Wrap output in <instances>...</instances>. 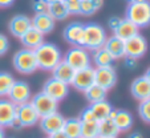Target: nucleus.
Wrapping results in <instances>:
<instances>
[{
	"label": "nucleus",
	"instance_id": "12",
	"mask_svg": "<svg viewBox=\"0 0 150 138\" xmlns=\"http://www.w3.org/2000/svg\"><path fill=\"white\" fill-rule=\"evenodd\" d=\"M71 85L80 92H85L86 89H89L92 85H94V68L89 65L84 69L76 71Z\"/></svg>",
	"mask_w": 150,
	"mask_h": 138
},
{
	"label": "nucleus",
	"instance_id": "46",
	"mask_svg": "<svg viewBox=\"0 0 150 138\" xmlns=\"http://www.w3.org/2000/svg\"><path fill=\"white\" fill-rule=\"evenodd\" d=\"M42 1L47 4H52V3H56V1H60V0H42Z\"/></svg>",
	"mask_w": 150,
	"mask_h": 138
},
{
	"label": "nucleus",
	"instance_id": "30",
	"mask_svg": "<svg viewBox=\"0 0 150 138\" xmlns=\"http://www.w3.org/2000/svg\"><path fill=\"white\" fill-rule=\"evenodd\" d=\"M15 79L9 72H0V97L8 96Z\"/></svg>",
	"mask_w": 150,
	"mask_h": 138
},
{
	"label": "nucleus",
	"instance_id": "22",
	"mask_svg": "<svg viewBox=\"0 0 150 138\" xmlns=\"http://www.w3.org/2000/svg\"><path fill=\"white\" fill-rule=\"evenodd\" d=\"M113 122L114 125L117 126V129L121 132H127V130L130 129L133 126V116H132L130 112H127L125 109H116V114L113 117Z\"/></svg>",
	"mask_w": 150,
	"mask_h": 138
},
{
	"label": "nucleus",
	"instance_id": "40",
	"mask_svg": "<svg viewBox=\"0 0 150 138\" xmlns=\"http://www.w3.org/2000/svg\"><path fill=\"white\" fill-rule=\"evenodd\" d=\"M48 138H69V137L62 132V130H60V132H56V133H53V134H51Z\"/></svg>",
	"mask_w": 150,
	"mask_h": 138
},
{
	"label": "nucleus",
	"instance_id": "47",
	"mask_svg": "<svg viewBox=\"0 0 150 138\" xmlns=\"http://www.w3.org/2000/svg\"><path fill=\"white\" fill-rule=\"evenodd\" d=\"M11 138H12V137H11Z\"/></svg>",
	"mask_w": 150,
	"mask_h": 138
},
{
	"label": "nucleus",
	"instance_id": "37",
	"mask_svg": "<svg viewBox=\"0 0 150 138\" xmlns=\"http://www.w3.org/2000/svg\"><path fill=\"white\" fill-rule=\"evenodd\" d=\"M48 4L44 3L42 0H33V11L36 13H41V12H47Z\"/></svg>",
	"mask_w": 150,
	"mask_h": 138
},
{
	"label": "nucleus",
	"instance_id": "45",
	"mask_svg": "<svg viewBox=\"0 0 150 138\" xmlns=\"http://www.w3.org/2000/svg\"><path fill=\"white\" fill-rule=\"evenodd\" d=\"M127 4H132V3H139V1H145V0H126Z\"/></svg>",
	"mask_w": 150,
	"mask_h": 138
},
{
	"label": "nucleus",
	"instance_id": "43",
	"mask_svg": "<svg viewBox=\"0 0 150 138\" xmlns=\"http://www.w3.org/2000/svg\"><path fill=\"white\" fill-rule=\"evenodd\" d=\"M144 77H145V79L147 80V81L150 82V67H149V68H147V69H146V72H145Z\"/></svg>",
	"mask_w": 150,
	"mask_h": 138
},
{
	"label": "nucleus",
	"instance_id": "13",
	"mask_svg": "<svg viewBox=\"0 0 150 138\" xmlns=\"http://www.w3.org/2000/svg\"><path fill=\"white\" fill-rule=\"evenodd\" d=\"M64 121H65V117L62 116V114H60L59 112H54L52 114L41 117L39 120V125H40V129L45 133V134H48V137H49L53 133L62 130Z\"/></svg>",
	"mask_w": 150,
	"mask_h": 138
},
{
	"label": "nucleus",
	"instance_id": "18",
	"mask_svg": "<svg viewBox=\"0 0 150 138\" xmlns=\"http://www.w3.org/2000/svg\"><path fill=\"white\" fill-rule=\"evenodd\" d=\"M31 27H32V21L27 15H16V16H13L11 19L8 28H9V32L15 37L20 39Z\"/></svg>",
	"mask_w": 150,
	"mask_h": 138
},
{
	"label": "nucleus",
	"instance_id": "1",
	"mask_svg": "<svg viewBox=\"0 0 150 138\" xmlns=\"http://www.w3.org/2000/svg\"><path fill=\"white\" fill-rule=\"evenodd\" d=\"M37 67L41 71H53V68L62 60V53L60 48L53 42L44 41L40 47L35 49Z\"/></svg>",
	"mask_w": 150,
	"mask_h": 138
},
{
	"label": "nucleus",
	"instance_id": "34",
	"mask_svg": "<svg viewBox=\"0 0 150 138\" xmlns=\"http://www.w3.org/2000/svg\"><path fill=\"white\" fill-rule=\"evenodd\" d=\"M79 120L81 122H89V121H96V118H94V114L93 112H92V109L89 106L84 108V109L81 110V113H80L79 116Z\"/></svg>",
	"mask_w": 150,
	"mask_h": 138
},
{
	"label": "nucleus",
	"instance_id": "14",
	"mask_svg": "<svg viewBox=\"0 0 150 138\" xmlns=\"http://www.w3.org/2000/svg\"><path fill=\"white\" fill-rule=\"evenodd\" d=\"M84 25L82 23L73 21L64 28L62 36L69 44L73 47H82V39H84Z\"/></svg>",
	"mask_w": 150,
	"mask_h": 138
},
{
	"label": "nucleus",
	"instance_id": "3",
	"mask_svg": "<svg viewBox=\"0 0 150 138\" xmlns=\"http://www.w3.org/2000/svg\"><path fill=\"white\" fill-rule=\"evenodd\" d=\"M125 19L132 21L137 28H146L150 25V1H139V3L127 4Z\"/></svg>",
	"mask_w": 150,
	"mask_h": 138
},
{
	"label": "nucleus",
	"instance_id": "21",
	"mask_svg": "<svg viewBox=\"0 0 150 138\" xmlns=\"http://www.w3.org/2000/svg\"><path fill=\"white\" fill-rule=\"evenodd\" d=\"M104 48L112 54L114 60H120L125 57V41L114 35L106 39Z\"/></svg>",
	"mask_w": 150,
	"mask_h": 138
},
{
	"label": "nucleus",
	"instance_id": "27",
	"mask_svg": "<svg viewBox=\"0 0 150 138\" xmlns=\"http://www.w3.org/2000/svg\"><path fill=\"white\" fill-rule=\"evenodd\" d=\"M89 108H91L92 112H93L96 121H102V120H106V118H108V116L110 114V112L113 110L112 105L109 104L106 100H104V101H98V102H94V104H91V106H89Z\"/></svg>",
	"mask_w": 150,
	"mask_h": 138
},
{
	"label": "nucleus",
	"instance_id": "2",
	"mask_svg": "<svg viewBox=\"0 0 150 138\" xmlns=\"http://www.w3.org/2000/svg\"><path fill=\"white\" fill-rule=\"evenodd\" d=\"M106 32L105 28L97 23H88L84 25V39H82V47L86 51H96L104 47L106 41Z\"/></svg>",
	"mask_w": 150,
	"mask_h": 138
},
{
	"label": "nucleus",
	"instance_id": "29",
	"mask_svg": "<svg viewBox=\"0 0 150 138\" xmlns=\"http://www.w3.org/2000/svg\"><path fill=\"white\" fill-rule=\"evenodd\" d=\"M92 60L96 64V68L98 67H108V65H112L114 61V59L112 57V54L109 53L106 49L102 47L100 49H96L93 51V54H92Z\"/></svg>",
	"mask_w": 150,
	"mask_h": 138
},
{
	"label": "nucleus",
	"instance_id": "6",
	"mask_svg": "<svg viewBox=\"0 0 150 138\" xmlns=\"http://www.w3.org/2000/svg\"><path fill=\"white\" fill-rule=\"evenodd\" d=\"M29 102H31L32 106L35 108V110L37 112L40 118L57 112V105H59V102L54 101L53 98H51V97L47 96V94L42 93V92L32 96V98Z\"/></svg>",
	"mask_w": 150,
	"mask_h": 138
},
{
	"label": "nucleus",
	"instance_id": "7",
	"mask_svg": "<svg viewBox=\"0 0 150 138\" xmlns=\"http://www.w3.org/2000/svg\"><path fill=\"white\" fill-rule=\"evenodd\" d=\"M94 84L104 88L105 90H110L117 84V72L113 65L98 67L94 69Z\"/></svg>",
	"mask_w": 150,
	"mask_h": 138
},
{
	"label": "nucleus",
	"instance_id": "23",
	"mask_svg": "<svg viewBox=\"0 0 150 138\" xmlns=\"http://www.w3.org/2000/svg\"><path fill=\"white\" fill-rule=\"evenodd\" d=\"M138 31L139 29L137 28L132 21H129L127 19H122L121 23H120V25L117 27L113 32H114V36L120 37V39L124 40V41H126V40H129L130 37L138 35L139 33Z\"/></svg>",
	"mask_w": 150,
	"mask_h": 138
},
{
	"label": "nucleus",
	"instance_id": "5",
	"mask_svg": "<svg viewBox=\"0 0 150 138\" xmlns=\"http://www.w3.org/2000/svg\"><path fill=\"white\" fill-rule=\"evenodd\" d=\"M62 60L65 62H68L74 71L84 69V68L91 65L89 52L86 51L84 47H73V48L68 49L67 53L62 56Z\"/></svg>",
	"mask_w": 150,
	"mask_h": 138
},
{
	"label": "nucleus",
	"instance_id": "24",
	"mask_svg": "<svg viewBox=\"0 0 150 138\" xmlns=\"http://www.w3.org/2000/svg\"><path fill=\"white\" fill-rule=\"evenodd\" d=\"M120 130L114 125L113 120H102L98 121V138H117Z\"/></svg>",
	"mask_w": 150,
	"mask_h": 138
},
{
	"label": "nucleus",
	"instance_id": "31",
	"mask_svg": "<svg viewBox=\"0 0 150 138\" xmlns=\"http://www.w3.org/2000/svg\"><path fill=\"white\" fill-rule=\"evenodd\" d=\"M81 138H98V121L81 122Z\"/></svg>",
	"mask_w": 150,
	"mask_h": 138
},
{
	"label": "nucleus",
	"instance_id": "39",
	"mask_svg": "<svg viewBox=\"0 0 150 138\" xmlns=\"http://www.w3.org/2000/svg\"><path fill=\"white\" fill-rule=\"evenodd\" d=\"M125 67L129 68V69H133V68L137 67V60L132 59V57H126L125 59Z\"/></svg>",
	"mask_w": 150,
	"mask_h": 138
},
{
	"label": "nucleus",
	"instance_id": "42",
	"mask_svg": "<svg viewBox=\"0 0 150 138\" xmlns=\"http://www.w3.org/2000/svg\"><path fill=\"white\" fill-rule=\"evenodd\" d=\"M129 138H144V135H142V133H139V132H134L129 135Z\"/></svg>",
	"mask_w": 150,
	"mask_h": 138
},
{
	"label": "nucleus",
	"instance_id": "33",
	"mask_svg": "<svg viewBox=\"0 0 150 138\" xmlns=\"http://www.w3.org/2000/svg\"><path fill=\"white\" fill-rule=\"evenodd\" d=\"M138 114L141 120L146 124H150V98L141 101L138 105Z\"/></svg>",
	"mask_w": 150,
	"mask_h": 138
},
{
	"label": "nucleus",
	"instance_id": "26",
	"mask_svg": "<svg viewBox=\"0 0 150 138\" xmlns=\"http://www.w3.org/2000/svg\"><path fill=\"white\" fill-rule=\"evenodd\" d=\"M47 12L54 20H65L69 16V11H68V7H67L65 0H60V1H56V3L48 4Z\"/></svg>",
	"mask_w": 150,
	"mask_h": 138
},
{
	"label": "nucleus",
	"instance_id": "38",
	"mask_svg": "<svg viewBox=\"0 0 150 138\" xmlns=\"http://www.w3.org/2000/svg\"><path fill=\"white\" fill-rule=\"evenodd\" d=\"M122 19H120L118 16H112L110 19L108 20V27L112 29V31H114V29L117 28V27L120 25V23H121Z\"/></svg>",
	"mask_w": 150,
	"mask_h": 138
},
{
	"label": "nucleus",
	"instance_id": "35",
	"mask_svg": "<svg viewBox=\"0 0 150 138\" xmlns=\"http://www.w3.org/2000/svg\"><path fill=\"white\" fill-rule=\"evenodd\" d=\"M80 1L81 0H65L69 15H80Z\"/></svg>",
	"mask_w": 150,
	"mask_h": 138
},
{
	"label": "nucleus",
	"instance_id": "44",
	"mask_svg": "<svg viewBox=\"0 0 150 138\" xmlns=\"http://www.w3.org/2000/svg\"><path fill=\"white\" fill-rule=\"evenodd\" d=\"M0 138H6V133H4V127L0 126Z\"/></svg>",
	"mask_w": 150,
	"mask_h": 138
},
{
	"label": "nucleus",
	"instance_id": "11",
	"mask_svg": "<svg viewBox=\"0 0 150 138\" xmlns=\"http://www.w3.org/2000/svg\"><path fill=\"white\" fill-rule=\"evenodd\" d=\"M16 120L23 127H31L39 124L40 117L31 102H25L21 105H16Z\"/></svg>",
	"mask_w": 150,
	"mask_h": 138
},
{
	"label": "nucleus",
	"instance_id": "36",
	"mask_svg": "<svg viewBox=\"0 0 150 138\" xmlns=\"http://www.w3.org/2000/svg\"><path fill=\"white\" fill-rule=\"evenodd\" d=\"M9 49V40L6 35L0 33V56H4V54L8 52Z\"/></svg>",
	"mask_w": 150,
	"mask_h": 138
},
{
	"label": "nucleus",
	"instance_id": "16",
	"mask_svg": "<svg viewBox=\"0 0 150 138\" xmlns=\"http://www.w3.org/2000/svg\"><path fill=\"white\" fill-rule=\"evenodd\" d=\"M16 117V105L8 98H0V126L9 127Z\"/></svg>",
	"mask_w": 150,
	"mask_h": 138
},
{
	"label": "nucleus",
	"instance_id": "41",
	"mask_svg": "<svg viewBox=\"0 0 150 138\" xmlns=\"http://www.w3.org/2000/svg\"><path fill=\"white\" fill-rule=\"evenodd\" d=\"M15 3V0H0V8H8Z\"/></svg>",
	"mask_w": 150,
	"mask_h": 138
},
{
	"label": "nucleus",
	"instance_id": "19",
	"mask_svg": "<svg viewBox=\"0 0 150 138\" xmlns=\"http://www.w3.org/2000/svg\"><path fill=\"white\" fill-rule=\"evenodd\" d=\"M74 73H76V71H74L73 68H72L68 62L61 60V61L53 68V71H52V77L59 80V81H61V82H65V84L71 85Z\"/></svg>",
	"mask_w": 150,
	"mask_h": 138
},
{
	"label": "nucleus",
	"instance_id": "9",
	"mask_svg": "<svg viewBox=\"0 0 150 138\" xmlns=\"http://www.w3.org/2000/svg\"><path fill=\"white\" fill-rule=\"evenodd\" d=\"M41 92L45 93L47 96H49L51 98H53L54 101L60 102L68 96L69 85L65 84V82L59 81V80L53 79V77H51V79H48L44 82Z\"/></svg>",
	"mask_w": 150,
	"mask_h": 138
},
{
	"label": "nucleus",
	"instance_id": "25",
	"mask_svg": "<svg viewBox=\"0 0 150 138\" xmlns=\"http://www.w3.org/2000/svg\"><path fill=\"white\" fill-rule=\"evenodd\" d=\"M62 132L69 138H81V121L79 120V117L65 118Z\"/></svg>",
	"mask_w": 150,
	"mask_h": 138
},
{
	"label": "nucleus",
	"instance_id": "8",
	"mask_svg": "<svg viewBox=\"0 0 150 138\" xmlns=\"http://www.w3.org/2000/svg\"><path fill=\"white\" fill-rule=\"evenodd\" d=\"M147 52V41L142 35H136L125 41V57L141 59Z\"/></svg>",
	"mask_w": 150,
	"mask_h": 138
},
{
	"label": "nucleus",
	"instance_id": "10",
	"mask_svg": "<svg viewBox=\"0 0 150 138\" xmlns=\"http://www.w3.org/2000/svg\"><path fill=\"white\" fill-rule=\"evenodd\" d=\"M32 98V90L31 86L25 81H16L15 80L11 90L8 93V100H11L15 105H21L29 102Z\"/></svg>",
	"mask_w": 150,
	"mask_h": 138
},
{
	"label": "nucleus",
	"instance_id": "32",
	"mask_svg": "<svg viewBox=\"0 0 150 138\" xmlns=\"http://www.w3.org/2000/svg\"><path fill=\"white\" fill-rule=\"evenodd\" d=\"M98 9L96 8L94 3L92 0H81L80 1V15H84V16H92L94 15Z\"/></svg>",
	"mask_w": 150,
	"mask_h": 138
},
{
	"label": "nucleus",
	"instance_id": "17",
	"mask_svg": "<svg viewBox=\"0 0 150 138\" xmlns=\"http://www.w3.org/2000/svg\"><path fill=\"white\" fill-rule=\"evenodd\" d=\"M32 27L36 28L42 35H48L54 29V21L56 20L48 13V12H41V13H36L31 19Z\"/></svg>",
	"mask_w": 150,
	"mask_h": 138
},
{
	"label": "nucleus",
	"instance_id": "4",
	"mask_svg": "<svg viewBox=\"0 0 150 138\" xmlns=\"http://www.w3.org/2000/svg\"><path fill=\"white\" fill-rule=\"evenodd\" d=\"M12 64H13V68L16 69V72H19L21 74H31L39 69L35 51L27 48L20 49L13 54Z\"/></svg>",
	"mask_w": 150,
	"mask_h": 138
},
{
	"label": "nucleus",
	"instance_id": "15",
	"mask_svg": "<svg viewBox=\"0 0 150 138\" xmlns=\"http://www.w3.org/2000/svg\"><path fill=\"white\" fill-rule=\"evenodd\" d=\"M130 93L139 102L150 98V82L144 76L137 77L130 84Z\"/></svg>",
	"mask_w": 150,
	"mask_h": 138
},
{
	"label": "nucleus",
	"instance_id": "20",
	"mask_svg": "<svg viewBox=\"0 0 150 138\" xmlns=\"http://www.w3.org/2000/svg\"><path fill=\"white\" fill-rule=\"evenodd\" d=\"M20 41L24 45V48L35 51L37 47H40V45L44 42V35L37 31L36 28L31 27L23 36L20 37Z\"/></svg>",
	"mask_w": 150,
	"mask_h": 138
},
{
	"label": "nucleus",
	"instance_id": "28",
	"mask_svg": "<svg viewBox=\"0 0 150 138\" xmlns=\"http://www.w3.org/2000/svg\"><path fill=\"white\" fill-rule=\"evenodd\" d=\"M85 94V98L89 104H94V102H98V101H104L106 100V94H108V90H105L104 88L98 86V85H92L89 89H86L84 92Z\"/></svg>",
	"mask_w": 150,
	"mask_h": 138
}]
</instances>
